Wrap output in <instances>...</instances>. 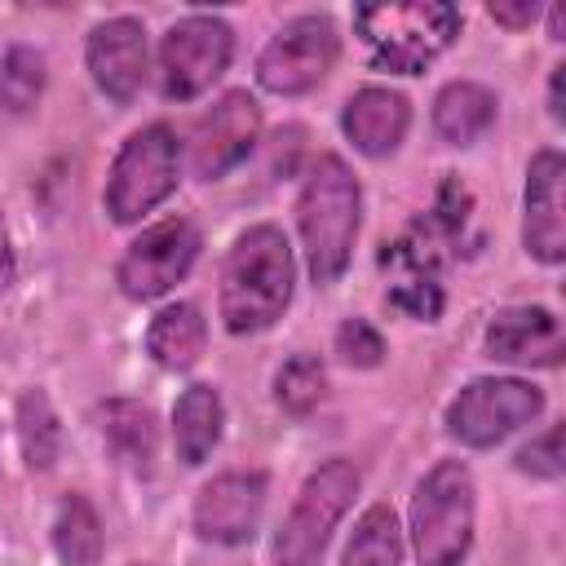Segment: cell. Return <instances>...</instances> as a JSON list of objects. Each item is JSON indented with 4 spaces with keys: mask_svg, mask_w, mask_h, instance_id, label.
I'll return each instance as SVG.
<instances>
[{
    "mask_svg": "<svg viewBox=\"0 0 566 566\" xmlns=\"http://www.w3.org/2000/svg\"><path fill=\"white\" fill-rule=\"evenodd\" d=\"M296 261L279 226H248L221 265V323L234 336L265 332L292 301Z\"/></svg>",
    "mask_w": 566,
    "mask_h": 566,
    "instance_id": "cell-1",
    "label": "cell"
},
{
    "mask_svg": "<svg viewBox=\"0 0 566 566\" xmlns=\"http://www.w3.org/2000/svg\"><path fill=\"white\" fill-rule=\"evenodd\" d=\"M358 212H363V190L358 177L340 155H323L301 195H296V226L305 243V265L314 283H336L349 270L354 239H358Z\"/></svg>",
    "mask_w": 566,
    "mask_h": 566,
    "instance_id": "cell-2",
    "label": "cell"
},
{
    "mask_svg": "<svg viewBox=\"0 0 566 566\" xmlns=\"http://www.w3.org/2000/svg\"><path fill=\"white\" fill-rule=\"evenodd\" d=\"M460 9L442 0H407V4H358L354 35L367 44L380 71L420 75L433 57H442L460 35Z\"/></svg>",
    "mask_w": 566,
    "mask_h": 566,
    "instance_id": "cell-3",
    "label": "cell"
},
{
    "mask_svg": "<svg viewBox=\"0 0 566 566\" xmlns=\"http://www.w3.org/2000/svg\"><path fill=\"white\" fill-rule=\"evenodd\" d=\"M473 473L460 460H438L411 495V544L420 566H460L473 544Z\"/></svg>",
    "mask_w": 566,
    "mask_h": 566,
    "instance_id": "cell-4",
    "label": "cell"
},
{
    "mask_svg": "<svg viewBox=\"0 0 566 566\" xmlns=\"http://www.w3.org/2000/svg\"><path fill=\"white\" fill-rule=\"evenodd\" d=\"M358 495V469L349 460L318 464L305 486L296 491V504L287 509L279 535H274V566H318L323 548L345 517V509Z\"/></svg>",
    "mask_w": 566,
    "mask_h": 566,
    "instance_id": "cell-5",
    "label": "cell"
},
{
    "mask_svg": "<svg viewBox=\"0 0 566 566\" xmlns=\"http://www.w3.org/2000/svg\"><path fill=\"white\" fill-rule=\"evenodd\" d=\"M177 168H181V146H177V133L168 124H146L137 128L115 164H111V177H106V212L111 221L128 226V221H142L155 203H164L172 190H177Z\"/></svg>",
    "mask_w": 566,
    "mask_h": 566,
    "instance_id": "cell-6",
    "label": "cell"
},
{
    "mask_svg": "<svg viewBox=\"0 0 566 566\" xmlns=\"http://www.w3.org/2000/svg\"><path fill=\"white\" fill-rule=\"evenodd\" d=\"M234 53V31L226 18L186 13L159 40V88L168 102H190L221 80Z\"/></svg>",
    "mask_w": 566,
    "mask_h": 566,
    "instance_id": "cell-7",
    "label": "cell"
},
{
    "mask_svg": "<svg viewBox=\"0 0 566 566\" xmlns=\"http://www.w3.org/2000/svg\"><path fill=\"white\" fill-rule=\"evenodd\" d=\"M544 411V394L517 376H482L469 380L447 402V433L464 447H495L513 429L531 424Z\"/></svg>",
    "mask_w": 566,
    "mask_h": 566,
    "instance_id": "cell-8",
    "label": "cell"
},
{
    "mask_svg": "<svg viewBox=\"0 0 566 566\" xmlns=\"http://www.w3.org/2000/svg\"><path fill=\"white\" fill-rule=\"evenodd\" d=\"M336 53H340L336 22L327 13H301L265 40L256 57V80L279 97H296V93H310L318 80H327V71L336 66Z\"/></svg>",
    "mask_w": 566,
    "mask_h": 566,
    "instance_id": "cell-9",
    "label": "cell"
},
{
    "mask_svg": "<svg viewBox=\"0 0 566 566\" xmlns=\"http://www.w3.org/2000/svg\"><path fill=\"white\" fill-rule=\"evenodd\" d=\"M455 243L438 221H420L411 226L402 239H394L380 252V265L389 274V305L433 323L442 314V248Z\"/></svg>",
    "mask_w": 566,
    "mask_h": 566,
    "instance_id": "cell-10",
    "label": "cell"
},
{
    "mask_svg": "<svg viewBox=\"0 0 566 566\" xmlns=\"http://www.w3.org/2000/svg\"><path fill=\"white\" fill-rule=\"evenodd\" d=\"M195 256H199V230L186 217H168L128 243V252L119 256L115 283L128 301H155L190 274Z\"/></svg>",
    "mask_w": 566,
    "mask_h": 566,
    "instance_id": "cell-11",
    "label": "cell"
},
{
    "mask_svg": "<svg viewBox=\"0 0 566 566\" xmlns=\"http://www.w3.org/2000/svg\"><path fill=\"white\" fill-rule=\"evenodd\" d=\"M256 137H261V106H256V97L243 93V88L221 93V97L195 119V128H190V146H186L190 172L203 177V181L230 172L239 159L252 155Z\"/></svg>",
    "mask_w": 566,
    "mask_h": 566,
    "instance_id": "cell-12",
    "label": "cell"
},
{
    "mask_svg": "<svg viewBox=\"0 0 566 566\" xmlns=\"http://www.w3.org/2000/svg\"><path fill=\"white\" fill-rule=\"evenodd\" d=\"M265 509V473L261 469H230L203 482L195 495V535L208 544H248L256 535Z\"/></svg>",
    "mask_w": 566,
    "mask_h": 566,
    "instance_id": "cell-13",
    "label": "cell"
},
{
    "mask_svg": "<svg viewBox=\"0 0 566 566\" xmlns=\"http://www.w3.org/2000/svg\"><path fill=\"white\" fill-rule=\"evenodd\" d=\"M562 150H539L526 164V195H522V243L535 261L557 265L566 256V212H562Z\"/></svg>",
    "mask_w": 566,
    "mask_h": 566,
    "instance_id": "cell-14",
    "label": "cell"
},
{
    "mask_svg": "<svg viewBox=\"0 0 566 566\" xmlns=\"http://www.w3.org/2000/svg\"><path fill=\"white\" fill-rule=\"evenodd\" d=\"M84 62L93 84L115 97V102H133L137 88L146 84V27L137 18H106L88 31L84 44Z\"/></svg>",
    "mask_w": 566,
    "mask_h": 566,
    "instance_id": "cell-15",
    "label": "cell"
},
{
    "mask_svg": "<svg viewBox=\"0 0 566 566\" xmlns=\"http://www.w3.org/2000/svg\"><path fill=\"white\" fill-rule=\"evenodd\" d=\"M486 354L495 363H517V367H557L566 354V336L553 310L513 305L486 323Z\"/></svg>",
    "mask_w": 566,
    "mask_h": 566,
    "instance_id": "cell-16",
    "label": "cell"
},
{
    "mask_svg": "<svg viewBox=\"0 0 566 566\" xmlns=\"http://www.w3.org/2000/svg\"><path fill=\"white\" fill-rule=\"evenodd\" d=\"M340 128L345 137L354 142V150L371 155V159H385L402 146L407 128H411V102L398 93V88H380V84H367L358 88L345 111H340Z\"/></svg>",
    "mask_w": 566,
    "mask_h": 566,
    "instance_id": "cell-17",
    "label": "cell"
},
{
    "mask_svg": "<svg viewBox=\"0 0 566 566\" xmlns=\"http://www.w3.org/2000/svg\"><path fill=\"white\" fill-rule=\"evenodd\" d=\"M97 420H102V438L115 451V460L128 464L133 473H150L155 451H159L155 411L146 402H133V398H111L97 407Z\"/></svg>",
    "mask_w": 566,
    "mask_h": 566,
    "instance_id": "cell-18",
    "label": "cell"
},
{
    "mask_svg": "<svg viewBox=\"0 0 566 566\" xmlns=\"http://www.w3.org/2000/svg\"><path fill=\"white\" fill-rule=\"evenodd\" d=\"M495 124V93L473 80H451L433 97V128L451 146H473Z\"/></svg>",
    "mask_w": 566,
    "mask_h": 566,
    "instance_id": "cell-19",
    "label": "cell"
},
{
    "mask_svg": "<svg viewBox=\"0 0 566 566\" xmlns=\"http://www.w3.org/2000/svg\"><path fill=\"white\" fill-rule=\"evenodd\" d=\"M221 424H226V407L221 394L212 385H190L177 407H172V442H177V460L181 464H203L212 455V447L221 442Z\"/></svg>",
    "mask_w": 566,
    "mask_h": 566,
    "instance_id": "cell-20",
    "label": "cell"
},
{
    "mask_svg": "<svg viewBox=\"0 0 566 566\" xmlns=\"http://www.w3.org/2000/svg\"><path fill=\"white\" fill-rule=\"evenodd\" d=\"M203 314L199 305L190 301H177V305H164L150 327H146V354L164 367V371H186L195 367V358L203 354Z\"/></svg>",
    "mask_w": 566,
    "mask_h": 566,
    "instance_id": "cell-21",
    "label": "cell"
},
{
    "mask_svg": "<svg viewBox=\"0 0 566 566\" xmlns=\"http://www.w3.org/2000/svg\"><path fill=\"white\" fill-rule=\"evenodd\" d=\"M53 553L62 566H97L102 557V522L84 495H66L53 517Z\"/></svg>",
    "mask_w": 566,
    "mask_h": 566,
    "instance_id": "cell-22",
    "label": "cell"
},
{
    "mask_svg": "<svg viewBox=\"0 0 566 566\" xmlns=\"http://www.w3.org/2000/svg\"><path fill=\"white\" fill-rule=\"evenodd\" d=\"M340 566H402V531L389 504H371L358 517Z\"/></svg>",
    "mask_w": 566,
    "mask_h": 566,
    "instance_id": "cell-23",
    "label": "cell"
},
{
    "mask_svg": "<svg viewBox=\"0 0 566 566\" xmlns=\"http://www.w3.org/2000/svg\"><path fill=\"white\" fill-rule=\"evenodd\" d=\"M18 447H22L27 469H53V460L62 451V429H57L53 402L40 389H27L18 398Z\"/></svg>",
    "mask_w": 566,
    "mask_h": 566,
    "instance_id": "cell-24",
    "label": "cell"
},
{
    "mask_svg": "<svg viewBox=\"0 0 566 566\" xmlns=\"http://www.w3.org/2000/svg\"><path fill=\"white\" fill-rule=\"evenodd\" d=\"M323 385H327V371L314 354H292L279 376H274V402L287 411V416H310L323 398Z\"/></svg>",
    "mask_w": 566,
    "mask_h": 566,
    "instance_id": "cell-25",
    "label": "cell"
},
{
    "mask_svg": "<svg viewBox=\"0 0 566 566\" xmlns=\"http://www.w3.org/2000/svg\"><path fill=\"white\" fill-rule=\"evenodd\" d=\"M40 88H44V57L35 49H27V44H13L0 57V106L22 115V111L35 106Z\"/></svg>",
    "mask_w": 566,
    "mask_h": 566,
    "instance_id": "cell-26",
    "label": "cell"
},
{
    "mask_svg": "<svg viewBox=\"0 0 566 566\" xmlns=\"http://www.w3.org/2000/svg\"><path fill=\"white\" fill-rule=\"evenodd\" d=\"M336 354L349 363V367H380L385 358V336L367 323V318H345L336 327Z\"/></svg>",
    "mask_w": 566,
    "mask_h": 566,
    "instance_id": "cell-27",
    "label": "cell"
},
{
    "mask_svg": "<svg viewBox=\"0 0 566 566\" xmlns=\"http://www.w3.org/2000/svg\"><path fill=\"white\" fill-rule=\"evenodd\" d=\"M517 469L531 473V478H544V482H557L562 478V429H544L539 438H531L522 451H517Z\"/></svg>",
    "mask_w": 566,
    "mask_h": 566,
    "instance_id": "cell-28",
    "label": "cell"
},
{
    "mask_svg": "<svg viewBox=\"0 0 566 566\" xmlns=\"http://www.w3.org/2000/svg\"><path fill=\"white\" fill-rule=\"evenodd\" d=\"M486 13H491L500 27H509V31H522V27H531V22L539 18V4H531V0H522V4H504V0H495Z\"/></svg>",
    "mask_w": 566,
    "mask_h": 566,
    "instance_id": "cell-29",
    "label": "cell"
},
{
    "mask_svg": "<svg viewBox=\"0 0 566 566\" xmlns=\"http://www.w3.org/2000/svg\"><path fill=\"white\" fill-rule=\"evenodd\" d=\"M13 279H18V261H13V248H9V234H4V226H0V296L13 287Z\"/></svg>",
    "mask_w": 566,
    "mask_h": 566,
    "instance_id": "cell-30",
    "label": "cell"
},
{
    "mask_svg": "<svg viewBox=\"0 0 566 566\" xmlns=\"http://www.w3.org/2000/svg\"><path fill=\"white\" fill-rule=\"evenodd\" d=\"M562 80H566V66H553V80H548V115L562 124L566 119V106H562Z\"/></svg>",
    "mask_w": 566,
    "mask_h": 566,
    "instance_id": "cell-31",
    "label": "cell"
},
{
    "mask_svg": "<svg viewBox=\"0 0 566 566\" xmlns=\"http://www.w3.org/2000/svg\"><path fill=\"white\" fill-rule=\"evenodd\" d=\"M548 31H553V40H562V9H548Z\"/></svg>",
    "mask_w": 566,
    "mask_h": 566,
    "instance_id": "cell-32",
    "label": "cell"
}]
</instances>
